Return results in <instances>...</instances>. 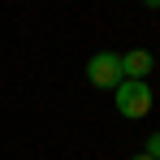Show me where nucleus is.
Listing matches in <instances>:
<instances>
[{
  "instance_id": "1",
  "label": "nucleus",
  "mask_w": 160,
  "mask_h": 160,
  "mask_svg": "<svg viewBox=\"0 0 160 160\" xmlns=\"http://www.w3.org/2000/svg\"><path fill=\"white\" fill-rule=\"evenodd\" d=\"M112 104H117V112H121L126 121H138V117L152 112V87H147V82L121 78V87L112 91Z\"/></svg>"
},
{
  "instance_id": "2",
  "label": "nucleus",
  "mask_w": 160,
  "mask_h": 160,
  "mask_svg": "<svg viewBox=\"0 0 160 160\" xmlns=\"http://www.w3.org/2000/svg\"><path fill=\"white\" fill-rule=\"evenodd\" d=\"M87 82L104 87V91H117L121 87V56L117 52H95L87 61Z\"/></svg>"
},
{
  "instance_id": "3",
  "label": "nucleus",
  "mask_w": 160,
  "mask_h": 160,
  "mask_svg": "<svg viewBox=\"0 0 160 160\" xmlns=\"http://www.w3.org/2000/svg\"><path fill=\"white\" fill-rule=\"evenodd\" d=\"M117 56H121V78H130V82H147V74L156 69L147 48H130V52H117Z\"/></svg>"
},
{
  "instance_id": "4",
  "label": "nucleus",
  "mask_w": 160,
  "mask_h": 160,
  "mask_svg": "<svg viewBox=\"0 0 160 160\" xmlns=\"http://www.w3.org/2000/svg\"><path fill=\"white\" fill-rule=\"evenodd\" d=\"M143 156L160 160V130H156V134H147V147H143Z\"/></svg>"
},
{
  "instance_id": "5",
  "label": "nucleus",
  "mask_w": 160,
  "mask_h": 160,
  "mask_svg": "<svg viewBox=\"0 0 160 160\" xmlns=\"http://www.w3.org/2000/svg\"><path fill=\"white\" fill-rule=\"evenodd\" d=\"M130 160H152V156H143V152H138V156H130Z\"/></svg>"
}]
</instances>
